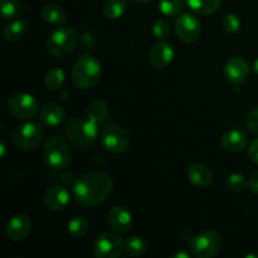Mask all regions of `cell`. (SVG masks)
<instances>
[{
  "label": "cell",
  "mask_w": 258,
  "mask_h": 258,
  "mask_svg": "<svg viewBox=\"0 0 258 258\" xmlns=\"http://www.w3.org/2000/svg\"><path fill=\"white\" fill-rule=\"evenodd\" d=\"M249 189H251L252 193L258 194V169L252 174V176L249 178V183H248Z\"/></svg>",
  "instance_id": "cell-35"
},
{
  "label": "cell",
  "mask_w": 258,
  "mask_h": 258,
  "mask_svg": "<svg viewBox=\"0 0 258 258\" xmlns=\"http://www.w3.org/2000/svg\"><path fill=\"white\" fill-rule=\"evenodd\" d=\"M107 222L113 232L126 233L133 226V216L125 207L115 206L108 211Z\"/></svg>",
  "instance_id": "cell-16"
},
{
  "label": "cell",
  "mask_w": 258,
  "mask_h": 258,
  "mask_svg": "<svg viewBox=\"0 0 258 258\" xmlns=\"http://www.w3.org/2000/svg\"><path fill=\"white\" fill-rule=\"evenodd\" d=\"M100 143L103 150L110 154H122L130 145V136L120 126H108L101 133Z\"/></svg>",
  "instance_id": "cell-9"
},
{
  "label": "cell",
  "mask_w": 258,
  "mask_h": 258,
  "mask_svg": "<svg viewBox=\"0 0 258 258\" xmlns=\"http://www.w3.org/2000/svg\"><path fill=\"white\" fill-rule=\"evenodd\" d=\"M247 144H248V135L238 128L227 131L221 139L222 148L231 154L241 153L246 148Z\"/></svg>",
  "instance_id": "cell-18"
},
{
  "label": "cell",
  "mask_w": 258,
  "mask_h": 258,
  "mask_svg": "<svg viewBox=\"0 0 258 258\" xmlns=\"http://www.w3.org/2000/svg\"><path fill=\"white\" fill-rule=\"evenodd\" d=\"M253 71H254V73H257V75H258V59H256V62H254Z\"/></svg>",
  "instance_id": "cell-38"
},
{
  "label": "cell",
  "mask_w": 258,
  "mask_h": 258,
  "mask_svg": "<svg viewBox=\"0 0 258 258\" xmlns=\"http://www.w3.org/2000/svg\"><path fill=\"white\" fill-rule=\"evenodd\" d=\"M40 17L50 25H64L67 23V14L62 7L54 3H47L40 9Z\"/></svg>",
  "instance_id": "cell-20"
},
{
  "label": "cell",
  "mask_w": 258,
  "mask_h": 258,
  "mask_svg": "<svg viewBox=\"0 0 258 258\" xmlns=\"http://www.w3.org/2000/svg\"><path fill=\"white\" fill-rule=\"evenodd\" d=\"M222 248V237L216 231H204L191 237L189 251L198 258H212L218 254Z\"/></svg>",
  "instance_id": "cell-6"
},
{
  "label": "cell",
  "mask_w": 258,
  "mask_h": 258,
  "mask_svg": "<svg viewBox=\"0 0 258 258\" xmlns=\"http://www.w3.org/2000/svg\"><path fill=\"white\" fill-rule=\"evenodd\" d=\"M13 140L20 150H35L43 140V128L40 127L39 123L27 121L17 126L13 133Z\"/></svg>",
  "instance_id": "cell-7"
},
{
  "label": "cell",
  "mask_w": 258,
  "mask_h": 258,
  "mask_svg": "<svg viewBox=\"0 0 258 258\" xmlns=\"http://www.w3.org/2000/svg\"><path fill=\"white\" fill-rule=\"evenodd\" d=\"M72 153L67 141L59 136L48 139L43 148V159L49 168L54 170H63L71 163Z\"/></svg>",
  "instance_id": "cell-4"
},
{
  "label": "cell",
  "mask_w": 258,
  "mask_h": 258,
  "mask_svg": "<svg viewBox=\"0 0 258 258\" xmlns=\"http://www.w3.org/2000/svg\"><path fill=\"white\" fill-rule=\"evenodd\" d=\"M151 30H153V34L156 39L165 40L170 34V24H169L168 20L160 18V19L155 20Z\"/></svg>",
  "instance_id": "cell-30"
},
{
  "label": "cell",
  "mask_w": 258,
  "mask_h": 258,
  "mask_svg": "<svg viewBox=\"0 0 258 258\" xmlns=\"http://www.w3.org/2000/svg\"><path fill=\"white\" fill-rule=\"evenodd\" d=\"M185 2L197 14L211 15L219 9L222 0H185Z\"/></svg>",
  "instance_id": "cell-23"
},
{
  "label": "cell",
  "mask_w": 258,
  "mask_h": 258,
  "mask_svg": "<svg viewBox=\"0 0 258 258\" xmlns=\"http://www.w3.org/2000/svg\"><path fill=\"white\" fill-rule=\"evenodd\" d=\"M248 158L254 164H258V138L254 139L248 146Z\"/></svg>",
  "instance_id": "cell-34"
},
{
  "label": "cell",
  "mask_w": 258,
  "mask_h": 258,
  "mask_svg": "<svg viewBox=\"0 0 258 258\" xmlns=\"http://www.w3.org/2000/svg\"><path fill=\"white\" fill-rule=\"evenodd\" d=\"M86 115L90 120L95 121L96 123L102 122L106 120L108 115V105L106 101L97 98V100H93L88 103L87 110H86Z\"/></svg>",
  "instance_id": "cell-22"
},
{
  "label": "cell",
  "mask_w": 258,
  "mask_h": 258,
  "mask_svg": "<svg viewBox=\"0 0 258 258\" xmlns=\"http://www.w3.org/2000/svg\"><path fill=\"white\" fill-rule=\"evenodd\" d=\"M32 231V221L25 214H15L8 221L5 226V233L12 241H23Z\"/></svg>",
  "instance_id": "cell-13"
},
{
  "label": "cell",
  "mask_w": 258,
  "mask_h": 258,
  "mask_svg": "<svg viewBox=\"0 0 258 258\" xmlns=\"http://www.w3.org/2000/svg\"><path fill=\"white\" fill-rule=\"evenodd\" d=\"M113 190V180L108 174L102 171H90L73 184V198L85 208H96L107 201Z\"/></svg>",
  "instance_id": "cell-1"
},
{
  "label": "cell",
  "mask_w": 258,
  "mask_h": 258,
  "mask_svg": "<svg viewBox=\"0 0 258 258\" xmlns=\"http://www.w3.org/2000/svg\"><path fill=\"white\" fill-rule=\"evenodd\" d=\"M27 22L23 19H15L8 23L3 29V37L7 42L17 43L22 39L27 33Z\"/></svg>",
  "instance_id": "cell-21"
},
{
  "label": "cell",
  "mask_w": 258,
  "mask_h": 258,
  "mask_svg": "<svg viewBox=\"0 0 258 258\" xmlns=\"http://www.w3.org/2000/svg\"><path fill=\"white\" fill-rule=\"evenodd\" d=\"M5 150H7V146H5L4 141L0 143V158H5Z\"/></svg>",
  "instance_id": "cell-37"
},
{
  "label": "cell",
  "mask_w": 258,
  "mask_h": 258,
  "mask_svg": "<svg viewBox=\"0 0 258 258\" xmlns=\"http://www.w3.org/2000/svg\"><path fill=\"white\" fill-rule=\"evenodd\" d=\"M45 87L50 91V92H57L62 88L63 83H64V72L60 68L54 67L50 68L47 72L44 78Z\"/></svg>",
  "instance_id": "cell-26"
},
{
  "label": "cell",
  "mask_w": 258,
  "mask_h": 258,
  "mask_svg": "<svg viewBox=\"0 0 258 258\" xmlns=\"http://www.w3.org/2000/svg\"><path fill=\"white\" fill-rule=\"evenodd\" d=\"M8 111L20 120H32L39 112L37 98L29 93H15L10 96L7 102Z\"/></svg>",
  "instance_id": "cell-8"
},
{
  "label": "cell",
  "mask_w": 258,
  "mask_h": 258,
  "mask_svg": "<svg viewBox=\"0 0 258 258\" xmlns=\"http://www.w3.org/2000/svg\"><path fill=\"white\" fill-rule=\"evenodd\" d=\"M174 29H175L179 39L185 43H193L201 35L202 24L196 15L184 13V14H180L175 19Z\"/></svg>",
  "instance_id": "cell-11"
},
{
  "label": "cell",
  "mask_w": 258,
  "mask_h": 258,
  "mask_svg": "<svg viewBox=\"0 0 258 258\" xmlns=\"http://www.w3.org/2000/svg\"><path fill=\"white\" fill-rule=\"evenodd\" d=\"M40 122L47 127H55L60 125L66 117V111L59 103L49 102L45 103L39 112Z\"/></svg>",
  "instance_id": "cell-19"
},
{
  "label": "cell",
  "mask_w": 258,
  "mask_h": 258,
  "mask_svg": "<svg viewBox=\"0 0 258 258\" xmlns=\"http://www.w3.org/2000/svg\"><path fill=\"white\" fill-rule=\"evenodd\" d=\"M188 180L197 188H207L213 181V171L202 163L190 164L186 169Z\"/></svg>",
  "instance_id": "cell-17"
},
{
  "label": "cell",
  "mask_w": 258,
  "mask_h": 258,
  "mask_svg": "<svg viewBox=\"0 0 258 258\" xmlns=\"http://www.w3.org/2000/svg\"><path fill=\"white\" fill-rule=\"evenodd\" d=\"M136 3H140V4H146V3L151 2V0H135Z\"/></svg>",
  "instance_id": "cell-39"
},
{
  "label": "cell",
  "mask_w": 258,
  "mask_h": 258,
  "mask_svg": "<svg viewBox=\"0 0 258 258\" xmlns=\"http://www.w3.org/2000/svg\"><path fill=\"white\" fill-rule=\"evenodd\" d=\"M78 35L71 27H59L50 33L47 40V50L55 58L67 57L77 47Z\"/></svg>",
  "instance_id": "cell-5"
},
{
  "label": "cell",
  "mask_w": 258,
  "mask_h": 258,
  "mask_svg": "<svg viewBox=\"0 0 258 258\" xmlns=\"http://www.w3.org/2000/svg\"><path fill=\"white\" fill-rule=\"evenodd\" d=\"M247 126H248V128L251 130L252 134L258 135V106L248 113V117H247Z\"/></svg>",
  "instance_id": "cell-33"
},
{
  "label": "cell",
  "mask_w": 258,
  "mask_h": 258,
  "mask_svg": "<svg viewBox=\"0 0 258 258\" xmlns=\"http://www.w3.org/2000/svg\"><path fill=\"white\" fill-rule=\"evenodd\" d=\"M64 136L68 143L78 149H87L95 144L98 136V127L90 118H73L64 128Z\"/></svg>",
  "instance_id": "cell-3"
},
{
  "label": "cell",
  "mask_w": 258,
  "mask_h": 258,
  "mask_svg": "<svg viewBox=\"0 0 258 258\" xmlns=\"http://www.w3.org/2000/svg\"><path fill=\"white\" fill-rule=\"evenodd\" d=\"M184 8V0H159V10L166 17L180 14Z\"/></svg>",
  "instance_id": "cell-29"
},
{
  "label": "cell",
  "mask_w": 258,
  "mask_h": 258,
  "mask_svg": "<svg viewBox=\"0 0 258 258\" xmlns=\"http://www.w3.org/2000/svg\"><path fill=\"white\" fill-rule=\"evenodd\" d=\"M127 9V0H106L103 3L102 12L107 19H120Z\"/></svg>",
  "instance_id": "cell-24"
},
{
  "label": "cell",
  "mask_w": 258,
  "mask_h": 258,
  "mask_svg": "<svg viewBox=\"0 0 258 258\" xmlns=\"http://www.w3.org/2000/svg\"><path fill=\"white\" fill-rule=\"evenodd\" d=\"M249 181H247L246 176L243 174L234 173L231 174L227 179V186L231 189L232 191H242L248 186Z\"/></svg>",
  "instance_id": "cell-31"
},
{
  "label": "cell",
  "mask_w": 258,
  "mask_h": 258,
  "mask_svg": "<svg viewBox=\"0 0 258 258\" xmlns=\"http://www.w3.org/2000/svg\"><path fill=\"white\" fill-rule=\"evenodd\" d=\"M88 228H90V224L88 221L82 216H76L68 222L67 224V231L70 233L71 237L76 239L83 238V237L87 234Z\"/></svg>",
  "instance_id": "cell-25"
},
{
  "label": "cell",
  "mask_w": 258,
  "mask_h": 258,
  "mask_svg": "<svg viewBox=\"0 0 258 258\" xmlns=\"http://www.w3.org/2000/svg\"><path fill=\"white\" fill-rule=\"evenodd\" d=\"M43 201L49 211L60 212L70 204V190L64 185H54L45 191Z\"/></svg>",
  "instance_id": "cell-15"
},
{
  "label": "cell",
  "mask_w": 258,
  "mask_h": 258,
  "mask_svg": "<svg viewBox=\"0 0 258 258\" xmlns=\"http://www.w3.org/2000/svg\"><path fill=\"white\" fill-rule=\"evenodd\" d=\"M222 25H223V29L227 33H237L241 29V20L238 19V17L234 14H227L224 15L223 20H222Z\"/></svg>",
  "instance_id": "cell-32"
},
{
  "label": "cell",
  "mask_w": 258,
  "mask_h": 258,
  "mask_svg": "<svg viewBox=\"0 0 258 258\" xmlns=\"http://www.w3.org/2000/svg\"><path fill=\"white\" fill-rule=\"evenodd\" d=\"M190 257V254L186 253V252H176L175 254H174V258H189Z\"/></svg>",
  "instance_id": "cell-36"
},
{
  "label": "cell",
  "mask_w": 258,
  "mask_h": 258,
  "mask_svg": "<svg viewBox=\"0 0 258 258\" xmlns=\"http://www.w3.org/2000/svg\"><path fill=\"white\" fill-rule=\"evenodd\" d=\"M223 73L232 85H242L249 76V64L244 58L232 57L224 64Z\"/></svg>",
  "instance_id": "cell-12"
},
{
  "label": "cell",
  "mask_w": 258,
  "mask_h": 258,
  "mask_svg": "<svg viewBox=\"0 0 258 258\" xmlns=\"http://www.w3.org/2000/svg\"><path fill=\"white\" fill-rule=\"evenodd\" d=\"M123 251L126 252L127 256H131V257L141 256V254L145 253L146 243L141 237H138V236L128 237V238L125 241V244H123Z\"/></svg>",
  "instance_id": "cell-27"
},
{
  "label": "cell",
  "mask_w": 258,
  "mask_h": 258,
  "mask_svg": "<svg viewBox=\"0 0 258 258\" xmlns=\"http://www.w3.org/2000/svg\"><path fill=\"white\" fill-rule=\"evenodd\" d=\"M102 76V66L96 57L83 54L78 58L71 71L73 85L80 90H91L95 87Z\"/></svg>",
  "instance_id": "cell-2"
},
{
  "label": "cell",
  "mask_w": 258,
  "mask_h": 258,
  "mask_svg": "<svg viewBox=\"0 0 258 258\" xmlns=\"http://www.w3.org/2000/svg\"><path fill=\"white\" fill-rule=\"evenodd\" d=\"M122 239L117 232H105L93 242V254L97 258H117L123 251Z\"/></svg>",
  "instance_id": "cell-10"
},
{
  "label": "cell",
  "mask_w": 258,
  "mask_h": 258,
  "mask_svg": "<svg viewBox=\"0 0 258 258\" xmlns=\"http://www.w3.org/2000/svg\"><path fill=\"white\" fill-rule=\"evenodd\" d=\"M0 13L4 19H13L22 13L19 0H0Z\"/></svg>",
  "instance_id": "cell-28"
},
{
  "label": "cell",
  "mask_w": 258,
  "mask_h": 258,
  "mask_svg": "<svg viewBox=\"0 0 258 258\" xmlns=\"http://www.w3.org/2000/svg\"><path fill=\"white\" fill-rule=\"evenodd\" d=\"M174 59V48L166 40H159L151 47L149 53V60L158 70L168 67Z\"/></svg>",
  "instance_id": "cell-14"
}]
</instances>
